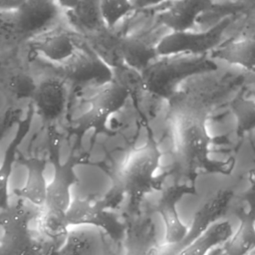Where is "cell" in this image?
Returning <instances> with one entry per match:
<instances>
[{"instance_id":"obj_26","label":"cell","mask_w":255,"mask_h":255,"mask_svg":"<svg viewBox=\"0 0 255 255\" xmlns=\"http://www.w3.org/2000/svg\"><path fill=\"white\" fill-rule=\"evenodd\" d=\"M25 0H0V11H17Z\"/></svg>"},{"instance_id":"obj_21","label":"cell","mask_w":255,"mask_h":255,"mask_svg":"<svg viewBox=\"0 0 255 255\" xmlns=\"http://www.w3.org/2000/svg\"><path fill=\"white\" fill-rule=\"evenodd\" d=\"M35 49L51 62L61 63L72 59L76 46L72 38L65 33L55 34L35 44Z\"/></svg>"},{"instance_id":"obj_19","label":"cell","mask_w":255,"mask_h":255,"mask_svg":"<svg viewBox=\"0 0 255 255\" xmlns=\"http://www.w3.org/2000/svg\"><path fill=\"white\" fill-rule=\"evenodd\" d=\"M120 52L124 62L132 70L141 73L158 57L155 46H150L144 41L128 37L121 41Z\"/></svg>"},{"instance_id":"obj_25","label":"cell","mask_w":255,"mask_h":255,"mask_svg":"<svg viewBox=\"0 0 255 255\" xmlns=\"http://www.w3.org/2000/svg\"><path fill=\"white\" fill-rule=\"evenodd\" d=\"M16 120L17 114L15 113V111L12 110H9L2 118H0V139L2 138L6 130L10 128V126L16 122Z\"/></svg>"},{"instance_id":"obj_20","label":"cell","mask_w":255,"mask_h":255,"mask_svg":"<svg viewBox=\"0 0 255 255\" xmlns=\"http://www.w3.org/2000/svg\"><path fill=\"white\" fill-rule=\"evenodd\" d=\"M102 88L93 99L91 108L109 118L124 108L129 97V90L124 84L114 81Z\"/></svg>"},{"instance_id":"obj_14","label":"cell","mask_w":255,"mask_h":255,"mask_svg":"<svg viewBox=\"0 0 255 255\" xmlns=\"http://www.w3.org/2000/svg\"><path fill=\"white\" fill-rule=\"evenodd\" d=\"M212 7V0H174L168 9L158 15V19L170 31H188L197 18Z\"/></svg>"},{"instance_id":"obj_23","label":"cell","mask_w":255,"mask_h":255,"mask_svg":"<svg viewBox=\"0 0 255 255\" xmlns=\"http://www.w3.org/2000/svg\"><path fill=\"white\" fill-rule=\"evenodd\" d=\"M132 10L131 0H100V13L108 27H115Z\"/></svg>"},{"instance_id":"obj_15","label":"cell","mask_w":255,"mask_h":255,"mask_svg":"<svg viewBox=\"0 0 255 255\" xmlns=\"http://www.w3.org/2000/svg\"><path fill=\"white\" fill-rule=\"evenodd\" d=\"M19 161L28 171L27 179L23 187L14 190V194L22 200L41 208L45 205L47 197V182L45 179V168L47 160L38 156L18 155Z\"/></svg>"},{"instance_id":"obj_13","label":"cell","mask_w":255,"mask_h":255,"mask_svg":"<svg viewBox=\"0 0 255 255\" xmlns=\"http://www.w3.org/2000/svg\"><path fill=\"white\" fill-rule=\"evenodd\" d=\"M32 101L34 111L43 121L54 122L66 110L67 94L65 87L59 80H46L38 85Z\"/></svg>"},{"instance_id":"obj_29","label":"cell","mask_w":255,"mask_h":255,"mask_svg":"<svg viewBox=\"0 0 255 255\" xmlns=\"http://www.w3.org/2000/svg\"><path fill=\"white\" fill-rule=\"evenodd\" d=\"M254 247H255V244H254Z\"/></svg>"},{"instance_id":"obj_17","label":"cell","mask_w":255,"mask_h":255,"mask_svg":"<svg viewBox=\"0 0 255 255\" xmlns=\"http://www.w3.org/2000/svg\"><path fill=\"white\" fill-rule=\"evenodd\" d=\"M33 115H34V108L33 106H31L26 118L22 120V122L19 124L17 131L14 135V138L9 143L5 151L2 164L0 165V210L5 209L10 205L8 183L11 176L13 163L15 162L16 156L18 154V147L29 131Z\"/></svg>"},{"instance_id":"obj_1","label":"cell","mask_w":255,"mask_h":255,"mask_svg":"<svg viewBox=\"0 0 255 255\" xmlns=\"http://www.w3.org/2000/svg\"><path fill=\"white\" fill-rule=\"evenodd\" d=\"M217 69L215 61L207 55L161 57L140 73L141 85L149 94L167 99L183 81Z\"/></svg>"},{"instance_id":"obj_8","label":"cell","mask_w":255,"mask_h":255,"mask_svg":"<svg viewBox=\"0 0 255 255\" xmlns=\"http://www.w3.org/2000/svg\"><path fill=\"white\" fill-rule=\"evenodd\" d=\"M210 57L255 73V18L240 36L220 44Z\"/></svg>"},{"instance_id":"obj_11","label":"cell","mask_w":255,"mask_h":255,"mask_svg":"<svg viewBox=\"0 0 255 255\" xmlns=\"http://www.w3.org/2000/svg\"><path fill=\"white\" fill-rule=\"evenodd\" d=\"M69 81L77 86L104 87L113 82L111 67L98 55L84 53L71 62L65 70Z\"/></svg>"},{"instance_id":"obj_6","label":"cell","mask_w":255,"mask_h":255,"mask_svg":"<svg viewBox=\"0 0 255 255\" xmlns=\"http://www.w3.org/2000/svg\"><path fill=\"white\" fill-rule=\"evenodd\" d=\"M50 157L53 161L55 172L53 179L47 186V197L44 207L66 212L72 202L71 190L79 182L75 167L82 161V157L77 155L74 149L69 158L61 162L59 159V148L54 141L50 143Z\"/></svg>"},{"instance_id":"obj_28","label":"cell","mask_w":255,"mask_h":255,"mask_svg":"<svg viewBox=\"0 0 255 255\" xmlns=\"http://www.w3.org/2000/svg\"><path fill=\"white\" fill-rule=\"evenodd\" d=\"M60 7L66 10H75L80 5L81 0H56Z\"/></svg>"},{"instance_id":"obj_24","label":"cell","mask_w":255,"mask_h":255,"mask_svg":"<svg viewBox=\"0 0 255 255\" xmlns=\"http://www.w3.org/2000/svg\"><path fill=\"white\" fill-rule=\"evenodd\" d=\"M38 85L34 79L26 73H17L9 81V90L13 98L22 101L33 99Z\"/></svg>"},{"instance_id":"obj_16","label":"cell","mask_w":255,"mask_h":255,"mask_svg":"<svg viewBox=\"0 0 255 255\" xmlns=\"http://www.w3.org/2000/svg\"><path fill=\"white\" fill-rule=\"evenodd\" d=\"M38 232L43 237L44 242L52 252L61 247L69 235L70 225L68 223L66 212L54 210L47 207H41L37 216Z\"/></svg>"},{"instance_id":"obj_7","label":"cell","mask_w":255,"mask_h":255,"mask_svg":"<svg viewBox=\"0 0 255 255\" xmlns=\"http://www.w3.org/2000/svg\"><path fill=\"white\" fill-rule=\"evenodd\" d=\"M195 187L191 183L174 182L162 191L157 203V212L164 225V240L168 245H178L186 236L188 226L180 219L177 203L186 194H194Z\"/></svg>"},{"instance_id":"obj_12","label":"cell","mask_w":255,"mask_h":255,"mask_svg":"<svg viewBox=\"0 0 255 255\" xmlns=\"http://www.w3.org/2000/svg\"><path fill=\"white\" fill-rule=\"evenodd\" d=\"M247 207L238 210L239 226L235 233L225 243L226 255H247L253 250L255 244V175L252 178V186L245 195Z\"/></svg>"},{"instance_id":"obj_10","label":"cell","mask_w":255,"mask_h":255,"mask_svg":"<svg viewBox=\"0 0 255 255\" xmlns=\"http://www.w3.org/2000/svg\"><path fill=\"white\" fill-rule=\"evenodd\" d=\"M233 198V191L229 188L219 189L212 194L194 213L192 221L188 226V232L184 239L178 244V251L191 243L214 223L225 215Z\"/></svg>"},{"instance_id":"obj_5","label":"cell","mask_w":255,"mask_h":255,"mask_svg":"<svg viewBox=\"0 0 255 255\" xmlns=\"http://www.w3.org/2000/svg\"><path fill=\"white\" fill-rule=\"evenodd\" d=\"M66 217L70 227L101 228L113 240H120L125 235L126 227L112 212L104 198L88 195L72 199Z\"/></svg>"},{"instance_id":"obj_4","label":"cell","mask_w":255,"mask_h":255,"mask_svg":"<svg viewBox=\"0 0 255 255\" xmlns=\"http://www.w3.org/2000/svg\"><path fill=\"white\" fill-rule=\"evenodd\" d=\"M235 18L234 14H229L204 32L170 31L155 45L156 53L158 57L210 54L223 43L224 35Z\"/></svg>"},{"instance_id":"obj_22","label":"cell","mask_w":255,"mask_h":255,"mask_svg":"<svg viewBox=\"0 0 255 255\" xmlns=\"http://www.w3.org/2000/svg\"><path fill=\"white\" fill-rule=\"evenodd\" d=\"M230 111L235 118L238 135L255 129V100L240 93L230 102Z\"/></svg>"},{"instance_id":"obj_18","label":"cell","mask_w":255,"mask_h":255,"mask_svg":"<svg viewBox=\"0 0 255 255\" xmlns=\"http://www.w3.org/2000/svg\"><path fill=\"white\" fill-rule=\"evenodd\" d=\"M232 234L233 229L230 222L218 221L175 255H207L216 246L226 243Z\"/></svg>"},{"instance_id":"obj_2","label":"cell","mask_w":255,"mask_h":255,"mask_svg":"<svg viewBox=\"0 0 255 255\" xmlns=\"http://www.w3.org/2000/svg\"><path fill=\"white\" fill-rule=\"evenodd\" d=\"M174 135L177 152L188 169L193 171L202 168L209 172H230L229 162L216 161L209 157L213 138L208 132L204 116L196 113L178 116L174 124Z\"/></svg>"},{"instance_id":"obj_9","label":"cell","mask_w":255,"mask_h":255,"mask_svg":"<svg viewBox=\"0 0 255 255\" xmlns=\"http://www.w3.org/2000/svg\"><path fill=\"white\" fill-rule=\"evenodd\" d=\"M59 7L56 0H25L15 11V27L24 36L35 35L57 19Z\"/></svg>"},{"instance_id":"obj_3","label":"cell","mask_w":255,"mask_h":255,"mask_svg":"<svg viewBox=\"0 0 255 255\" xmlns=\"http://www.w3.org/2000/svg\"><path fill=\"white\" fill-rule=\"evenodd\" d=\"M161 155L151 134L143 146L131 151L116 180L126 194L133 199H140L157 188L155 172L159 168Z\"/></svg>"},{"instance_id":"obj_27","label":"cell","mask_w":255,"mask_h":255,"mask_svg":"<svg viewBox=\"0 0 255 255\" xmlns=\"http://www.w3.org/2000/svg\"><path fill=\"white\" fill-rule=\"evenodd\" d=\"M164 1H167V0H131V3L133 5L134 10H140V9H146V8L156 6Z\"/></svg>"}]
</instances>
